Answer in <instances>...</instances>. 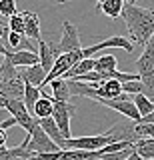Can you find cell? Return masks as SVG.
Instances as JSON below:
<instances>
[{
    "instance_id": "obj_1",
    "label": "cell",
    "mask_w": 154,
    "mask_h": 160,
    "mask_svg": "<svg viewBox=\"0 0 154 160\" xmlns=\"http://www.w3.org/2000/svg\"><path fill=\"white\" fill-rule=\"evenodd\" d=\"M122 18L126 22L128 34H130V42L138 44V46H146L154 36V10L142 8L126 0L122 8Z\"/></svg>"
},
{
    "instance_id": "obj_2",
    "label": "cell",
    "mask_w": 154,
    "mask_h": 160,
    "mask_svg": "<svg viewBox=\"0 0 154 160\" xmlns=\"http://www.w3.org/2000/svg\"><path fill=\"white\" fill-rule=\"evenodd\" d=\"M24 90H26V82L20 76V70L14 68L8 60H4L0 64V96L24 102Z\"/></svg>"
},
{
    "instance_id": "obj_3",
    "label": "cell",
    "mask_w": 154,
    "mask_h": 160,
    "mask_svg": "<svg viewBox=\"0 0 154 160\" xmlns=\"http://www.w3.org/2000/svg\"><path fill=\"white\" fill-rule=\"evenodd\" d=\"M112 134L104 132V134H96V136H80V138H70V140H64L62 150H86V152H98L104 146H110L114 144Z\"/></svg>"
},
{
    "instance_id": "obj_4",
    "label": "cell",
    "mask_w": 154,
    "mask_h": 160,
    "mask_svg": "<svg viewBox=\"0 0 154 160\" xmlns=\"http://www.w3.org/2000/svg\"><path fill=\"white\" fill-rule=\"evenodd\" d=\"M50 50L54 52V56L60 58L62 54H70L74 50H82L80 48V36H78V28L72 22H62V38L60 42H48Z\"/></svg>"
},
{
    "instance_id": "obj_5",
    "label": "cell",
    "mask_w": 154,
    "mask_h": 160,
    "mask_svg": "<svg viewBox=\"0 0 154 160\" xmlns=\"http://www.w3.org/2000/svg\"><path fill=\"white\" fill-rule=\"evenodd\" d=\"M26 142H28V150L32 154H52V152H60L58 144L48 136L46 132L40 128V124L36 122V126L32 128V132L26 136Z\"/></svg>"
},
{
    "instance_id": "obj_6",
    "label": "cell",
    "mask_w": 154,
    "mask_h": 160,
    "mask_svg": "<svg viewBox=\"0 0 154 160\" xmlns=\"http://www.w3.org/2000/svg\"><path fill=\"white\" fill-rule=\"evenodd\" d=\"M136 74L142 84L154 88V36L144 46L140 58L136 60Z\"/></svg>"
},
{
    "instance_id": "obj_7",
    "label": "cell",
    "mask_w": 154,
    "mask_h": 160,
    "mask_svg": "<svg viewBox=\"0 0 154 160\" xmlns=\"http://www.w3.org/2000/svg\"><path fill=\"white\" fill-rule=\"evenodd\" d=\"M96 102H100L104 104V106H108V108H112V110H116V112H120L124 114L128 120H132V122H140V112H138V108H136V104H134V100L130 94H126L124 92L122 96H118L116 100H104V98H96Z\"/></svg>"
},
{
    "instance_id": "obj_8",
    "label": "cell",
    "mask_w": 154,
    "mask_h": 160,
    "mask_svg": "<svg viewBox=\"0 0 154 160\" xmlns=\"http://www.w3.org/2000/svg\"><path fill=\"white\" fill-rule=\"evenodd\" d=\"M74 112H76V106L70 102H54V122L58 124V128H60L64 140H70L72 138V132H70V118L74 116Z\"/></svg>"
},
{
    "instance_id": "obj_9",
    "label": "cell",
    "mask_w": 154,
    "mask_h": 160,
    "mask_svg": "<svg viewBox=\"0 0 154 160\" xmlns=\"http://www.w3.org/2000/svg\"><path fill=\"white\" fill-rule=\"evenodd\" d=\"M104 48H122V50H126L128 54H132V52H134V44L130 42V38L116 34V36H110V38L102 40V42L94 44V46L82 48V54H84V58H92L96 52H100V50H104Z\"/></svg>"
},
{
    "instance_id": "obj_10",
    "label": "cell",
    "mask_w": 154,
    "mask_h": 160,
    "mask_svg": "<svg viewBox=\"0 0 154 160\" xmlns=\"http://www.w3.org/2000/svg\"><path fill=\"white\" fill-rule=\"evenodd\" d=\"M4 60H8V62L12 64L14 68H30V66H36V64H40V56H38V52H28V50H18V52H8Z\"/></svg>"
},
{
    "instance_id": "obj_11",
    "label": "cell",
    "mask_w": 154,
    "mask_h": 160,
    "mask_svg": "<svg viewBox=\"0 0 154 160\" xmlns=\"http://www.w3.org/2000/svg\"><path fill=\"white\" fill-rule=\"evenodd\" d=\"M20 76L26 84H30V86H36V88H42L44 84H46V70H44L40 64H36V66H30V68H20Z\"/></svg>"
},
{
    "instance_id": "obj_12",
    "label": "cell",
    "mask_w": 154,
    "mask_h": 160,
    "mask_svg": "<svg viewBox=\"0 0 154 160\" xmlns=\"http://www.w3.org/2000/svg\"><path fill=\"white\" fill-rule=\"evenodd\" d=\"M98 92V98H104V100H116L118 96H122V82L118 80H106V82H100V84H92Z\"/></svg>"
},
{
    "instance_id": "obj_13",
    "label": "cell",
    "mask_w": 154,
    "mask_h": 160,
    "mask_svg": "<svg viewBox=\"0 0 154 160\" xmlns=\"http://www.w3.org/2000/svg\"><path fill=\"white\" fill-rule=\"evenodd\" d=\"M22 16H24V24H26V38H32L36 42H40L42 36H40V18H38L36 12H30V10H22Z\"/></svg>"
},
{
    "instance_id": "obj_14",
    "label": "cell",
    "mask_w": 154,
    "mask_h": 160,
    "mask_svg": "<svg viewBox=\"0 0 154 160\" xmlns=\"http://www.w3.org/2000/svg\"><path fill=\"white\" fill-rule=\"evenodd\" d=\"M94 68H96V58H84L82 62H78L76 66H72L62 78L64 80H76V78L84 76V74H88V72H94Z\"/></svg>"
},
{
    "instance_id": "obj_15",
    "label": "cell",
    "mask_w": 154,
    "mask_h": 160,
    "mask_svg": "<svg viewBox=\"0 0 154 160\" xmlns=\"http://www.w3.org/2000/svg\"><path fill=\"white\" fill-rule=\"evenodd\" d=\"M52 114H54V100L48 92L42 90V96L36 102V106H34V118L42 120V118H50Z\"/></svg>"
},
{
    "instance_id": "obj_16",
    "label": "cell",
    "mask_w": 154,
    "mask_h": 160,
    "mask_svg": "<svg viewBox=\"0 0 154 160\" xmlns=\"http://www.w3.org/2000/svg\"><path fill=\"white\" fill-rule=\"evenodd\" d=\"M122 8H124V0H102V2L96 4V10H100L102 14H106L112 20L122 16Z\"/></svg>"
},
{
    "instance_id": "obj_17",
    "label": "cell",
    "mask_w": 154,
    "mask_h": 160,
    "mask_svg": "<svg viewBox=\"0 0 154 160\" xmlns=\"http://www.w3.org/2000/svg\"><path fill=\"white\" fill-rule=\"evenodd\" d=\"M38 56H40V66L46 70V74H50V70L54 68V64H56L58 58L54 56V52L50 50L48 42H44V40L38 42Z\"/></svg>"
},
{
    "instance_id": "obj_18",
    "label": "cell",
    "mask_w": 154,
    "mask_h": 160,
    "mask_svg": "<svg viewBox=\"0 0 154 160\" xmlns=\"http://www.w3.org/2000/svg\"><path fill=\"white\" fill-rule=\"evenodd\" d=\"M38 124H40V128L44 130V132L50 136L54 142L58 144V148L62 150V144H64V136H62V132H60V128H58V124L54 122V118H42V120H38Z\"/></svg>"
},
{
    "instance_id": "obj_19",
    "label": "cell",
    "mask_w": 154,
    "mask_h": 160,
    "mask_svg": "<svg viewBox=\"0 0 154 160\" xmlns=\"http://www.w3.org/2000/svg\"><path fill=\"white\" fill-rule=\"evenodd\" d=\"M50 88H52V100L54 102H68V100L72 98L68 82L64 78H58V80H54V82H50Z\"/></svg>"
},
{
    "instance_id": "obj_20",
    "label": "cell",
    "mask_w": 154,
    "mask_h": 160,
    "mask_svg": "<svg viewBox=\"0 0 154 160\" xmlns=\"http://www.w3.org/2000/svg\"><path fill=\"white\" fill-rule=\"evenodd\" d=\"M134 150L142 160H154V138H140L134 144Z\"/></svg>"
},
{
    "instance_id": "obj_21",
    "label": "cell",
    "mask_w": 154,
    "mask_h": 160,
    "mask_svg": "<svg viewBox=\"0 0 154 160\" xmlns=\"http://www.w3.org/2000/svg\"><path fill=\"white\" fill-rule=\"evenodd\" d=\"M40 96H42V88L26 84V90H24V106L28 108V112H30L32 116H34V106H36V102L40 100Z\"/></svg>"
},
{
    "instance_id": "obj_22",
    "label": "cell",
    "mask_w": 154,
    "mask_h": 160,
    "mask_svg": "<svg viewBox=\"0 0 154 160\" xmlns=\"http://www.w3.org/2000/svg\"><path fill=\"white\" fill-rule=\"evenodd\" d=\"M118 66V60L116 56H112V54H104V56L96 58V72H112V70H116Z\"/></svg>"
},
{
    "instance_id": "obj_23",
    "label": "cell",
    "mask_w": 154,
    "mask_h": 160,
    "mask_svg": "<svg viewBox=\"0 0 154 160\" xmlns=\"http://www.w3.org/2000/svg\"><path fill=\"white\" fill-rule=\"evenodd\" d=\"M132 100H134V104H136V108H138V112H140L142 118L154 112V102L148 100L144 94H136V96H132Z\"/></svg>"
},
{
    "instance_id": "obj_24",
    "label": "cell",
    "mask_w": 154,
    "mask_h": 160,
    "mask_svg": "<svg viewBox=\"0 0 154 160\" xmlns=\"http://www.w3.org/2000/svg\"><path fill=\"white\" fill-rule=\"evenodd\" d=\"M18 14L16 2L14 0H0V16L2 18H12Z\"/></svg>"
},
{
    "instance_id": "obj_25",
    "label": "cell",
    "mask_w": 154,
    "mask_h": 160,
    "mask_svg": "<svg viewBox=\"0 0 154 160\" xmlns=\"http://www.w3.org/2000/svg\"><path fill=\"white\" fill-rule=\"evenodd\" d=\"M8 28H10V32L24 34V30H26V24H24V16H22V12H18L16 16L8 18ZM24 36H26V34H24Z\"/></svg>"
},
{
    "instance_id": "obj_26",
    "label": "cell",
    "mask_w": 154,
    "mask_h": 160,
    "mask_svg": "<svg viewBox=\"0 0 154 160\" xmlns=\"http://www.w3.org/2000/svg\"><path fill=\"white\" fill-rule=\"evenodd\" d=\"M16 118H12V116H6V120H2L0 122V128L2 130H8V128H12V126H16Z\"/></svg>"
},
{
    "instance_id": "obj_27",
    "label": "cell",
    "mask_w": 154,
    "mask_h": 160,
    "mask_svg": "<svg viewBox=\"0 0 154 160\" xmlns=\"http://www.w3.org/2000/svg\"><path fill=\"white\" fill-rule=\"evenodd\" d=\"M6 138H8L6 130H2V128H0V150H2V148H6Z\"/></svg>"
},
{
    "instance_id": "obj_28",
    "label": "cell",
    "mask_w": 154,
    "mask_h": 160,
    "mask_svg": "<svg viewBox=\"0 0 154 160\" xmlns=\"http://www.w3.org/2000/svg\"><path fill=\"white\" fill-rule=\"evenodd\" d=\"M8 52H12V50L6 46V42H4V40H2V36H0V54H4V56H6Z\"/></svg>"
},
{
    "instance_id": "obj_29",
    "label": "cell",
    "mask_w": 154,
    "mask_h": 160,
    "mask_svg": "<svg viewBox=\"0 0 154 160\" xmlns=\"http://www.w3.org/2000/svg\"><path fill=\"white\" fill-rule=\"evenodd\" d=\"M138 124H154V112L148 114V116H144V118H140V122H138Z\"/></svg>"
},
{
    "instance_id": "obj_30",
    "label": "cell",
    "mask_w": 154,
    "mask_h": 160,
    "mask_svg": "<svg viewBox=\"0 0 154 160\" xmlns=\"http://www.w3.org/2000/svg\"><path fill=\"white\" fill-rule=\"evenodd\" d=\"M126 160H142V158L138 156V152H136V150H134V152H132V154H130V156H128Z\"/></svg>"
},
{
    "instance_id": "obj_31",
    "label": "cell",
    "mask_w": 154,
    "mask_h": 160,
    "mask_svg": "<svg viewBox=\"0 0 154 160\" xmlns=\"http://www.w3.org/2000/svg\"><path fill=\"white\" fill-rule=\"evenodd\" d=\"M4 114H6V110L0 108V122H2V120H6V118H4Z\"/></svg>"
},
{
    "instance_id": "obj_32",
    "label": "cell",
    "mask_w": 154,
    "mask_h": 160,
    "mask_svg": "<svg viewBox=\"0 0 154 160\" xmlns=\"http://www.w3.org/2000/svg\"><path fill=\"white\" fill-rule=\"evenodd\" d=\"M8 160H26V158H18V156H14V158H8Z\"/></svg>"
}]
</instances>
